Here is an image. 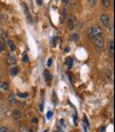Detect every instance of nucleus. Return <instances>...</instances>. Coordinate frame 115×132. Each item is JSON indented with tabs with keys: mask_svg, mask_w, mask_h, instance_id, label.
<instances>
[{
	"mask_svg": "<svg viewBox=\"0 0 115 132\" xmlns=\"http://www.w3.org/2000/svg\"><path fill=\"white\" fill-rule=\"evenodd\" d=\"M88 34H89V37L91 39H94L95 37H97L98 35H101L102 34V31H101V28L97 25H95V26H92L90 29H89V31H88Z\"/></svg>",
	"mask_w": 115,
	"mask_h": 132,
	"instance_id": "obj_1",
	"label": "nucleus"
},
{
	"mask_svg": "<svg viewBox=\"0 0 115 132\" xmlns=\"http://www.w3.org/2000/svg\"><path fill=\"white\" fill-rule=\"evenodd\" d=\"M93 42H94V46L97 50L102 49V47H104V36H102V34L98 35L97 37H95L93 39Z\"/></svg>",
	"mask_w": 115,
	"mask_h": 132,
	"instance_id": "obj_2",
	"label": "nucleus"
},
{
	"mask_svg": "<svg viewBox=\"0 0 115 132\" xmlns=\"http://www.w3.org/2000/svg\"><path fill=\"white\" fill-rule=\"evenodd\" d=\"M22 7H23V11H25V14H26V17H27L28 21L32 25V23H33V17H32V14H31V12H30L29 8H28V5L26 3H23Z\"/></svg>",
	"mask_w": 115,
	"mask_h": 132,
	"instance_id": "obj_3",
	"label": "nucleus"
},
{
	"mask_svg": "<svg viewBox=\"0 0 115 132\" xmlns=\"http://www.w3.org/2000/svg\"><path fill=\"white\" fill-rule=\"evenodd\" d=\"M100 21L102 23V26L104 27H109V25H110V17H109L108 14H101L100 15Z\"/></svg>",
	"mask_w": 115,
	"mask_h": 132,
	"instance_id": "obj_4",
	"label": "nucleus"
},
{
	"mask_svg": "<svg viewBox=\"0 0 115 132\" xmlns=\"http://www.w3.org/2000/svg\"><path fill=\"white\" fill-rule=\"evenodd\" d=\"M104 75H105V79H106V81L108 82V83H110V82H112V72L110 71V70H105V72H104Z\"/></svg>",
	"mask_w": 115,
	"mask_h": 132,
	"instance_id": "obj_5",
	"label": "nucleus"
},
{
	"mask_svg": "<svg viewBox=\"0 0 115 132\" xmlns=\"http://www.w3.org/2000/svg\"><path fill=\"white\" fill-rule=\"evenodd\" d=\"M75 23H76L75 17L74 16H71L69 19H68V29L69 30H73L74 27H75Z\"/></svg>",
	"mask_w": 115,
	"mask_h": 132,
	"instance_id": "obj_6",
	"label": "nucleus"
},
{
	"mask_svg": "<svg viewBox=\"0 0 115 132\" xmlns=\"http://www.w3.org/2000/svg\"><path fill=\"white\" fill-rule=\"evenodd\" d=\"M12 116H13L15 119H20V118L22 117V113H21L19 110L15 109L13 112H12Z\"/></svg>",
	"mask_w": 115,
	"mask_h": 132,
	"instance_id": "obj_7",
	"label": "nucleus"
},
{
	"mask_svg": "<svg viewBox=\"0 0 115 132\" xmlns=\"http://www.w3.org/2000/svg\"><path fill=\"white\" fill-rule=\"evenodd\" d=\"M9 83L5 82V81H0V91L4 92V91H8L9 90Z\"/></svg>",
	"mask_w": 115,
	"mask_h": 132,
	"instance_id": "obj_8",
	"label": "nucleus"
},
{
	"mask_svg": "<svg viewBox=\"0 0 115 132\" xmlns=\"http://www.w3.org/2000/svg\"><path fill=\"white\" fill-rule=\"evenodd\" d=\"M108 49H109V54H110V56L112 57V56H113V52H114V41H113V40L109 41Z\"/></svg>",
	"mask_w": 115,
	"mask_h": 132,
	"instance_id": "obj_9",
	"label": "nucleus"
},
{
	"mask_svg": "<svg viewBox=\"0 0 115 132\" xmlns=\"http://www.w3.org/2000/svg\"><path fill=\"white\" fill-rule=\"evenodd\" d=\"M16 62V57L14 55H9L8 56V63L10 65H14Z\"/></svg>",
	"mask_w": 115,
	"mask_h": 132,
	"instance_id": "obj_10",
	"label": "nucleus"
},
{
	"mask_svg": "<svg viewBox=\"0 0 115 132\" xmlns=\"http://www.w3.org/2000/svg\"><path fill=\"white\" fill-rule=\"evenodd\" d=\"M43 75H44V78H45L47 81H51L52 80V75H51V73L48 70L44 71V74Z\"/></svg>",
	"mask_w": 115,
	"mask_h": 132,
	"instance_id": "obj_11",
	"label": "nucleus"
},
{
	"mask_svg": "<svg viewBox=\"0 0 115 132\" xmlns=\"http://www.w3.org/2000/svg\"><path fill=\"white\" fill-rule=\"evenodd\" d=\"M65 64H66V67H68V69H71L72 67H73V59H72L71 57L68 58L65 61Z\"/></svg>",
	"mask_w": 115,
	"mask_h": 132,
	"instance_id": "obj_12",
	"label": "nucleus"
},
{
	"mask_svg": "<svg viewBox=\"0 0 115 132\" xmlns=\"http://www.w3.org/2000/svg\"><path fill=\"white\" fill-rule=\"evenodd\" d=\"M9 101H10V103L11 104H16V98H15V94H13V93H12V94H10L9 95Z\"/></svg>",
	"mask_w": 115,
	"mask_h": 132,
	"instance_id": "obj_13",
	"label": "nucleus"
},
{
	"mask_svg": "<svg viewBox=\"0 0 115 132\" xmlns=\"http://www.w3.org/2000/svg\"><path fill=\"white\" fill-rule=\"evenodd\" d=\"M65 18H66V10L63 9L62 10V13H61V18H60V22L63 23L64 20H65Z\"/></svg>",
	"mask_w": 115,
	"mask_h": 132,
	"instance_id": "obj_14",
	"label": "nucleus"
},
{
	"mask_svg": "<svg viewBox=\"0 0 115 132\" xmlns=\"http://www.w3.org/2000/svg\"><path fill=\"white\" fill-rule=\"evenodd\" d=\"M8 45H9V47H10V49H11V51H15L16 50V47H15V43L13 42L12 40H10V39H8Z\"/></svg>",
	"mask_w": 115,
	"mask_h": 132,
	"instance_id": "obj_15",
	"label": "nucleus"
},
{
	"mask_svg": "<svg viewBox=\"0 0 115 132\" xmlns=\"http://www.w3.org/2000/svg\"><path fill=\"white\" fill-rule=\"evenodd\" d=\"M10 74H11L12 76H15V75H17V74H18V69H17L16 67L12 68V69L10 70Z\"/></svg>",
	"mask_w": 115,
	"mask_h": 132,
	"instance_id": "obj_16",
	"label": "nucleus"
},
{
	"mask_svg": "<svg viewBox=\"0 0 115 132\" xmlns=\"http://www.w3.org/2000/svg\"><path fill=\"white\" fill-rule=\"evenodd\" d=\"M111 1H112V0H102V4H104L105 8H110Z\"/></svg>",
	"mask_w": 115,
	"mask_h": 132,
	"instance_id": "obj_17",
	"label": "nucleus"
},
{
	"mask_svg": "<svg viewBox=\"0 0 115 132\" xmlns=\"http://www.w3.org/2000/svg\"><path fill=\"white\" fill-rule=\"evenodd\" d=\"M78 39H79V35L78 34H72L71 35V40H73V41H78Z\"/></svg>",
	"mask_w": 115,
	"mask_h": 132,
	"instance_id": "obj_18",
	"label": "nucleus"
},
{
	"mask_svg": "<svg viewBox=\"0 0 115 132\" xmlns=\"http://www.w3.org/2000/svg\"><path fill=\"white\" fill-rule=\"evenodd\" d=\"M4 50H5V46L3 43V41L0 40V52H3Z\"/></svg>",
	"mask_w": 115,
	"mask_h": 132,
	"instance_id": "obj_19",
	"label": "nucleus"
},
{
	"mask_svg": "<svg viewBox=\"0 0 115 132\" xmlns=\"http://www.w3.org/2000/svg\"><path fill=\"white\" fill-rule=\"evenodd\" d=\"M0 132H9V128H7L5 126H2V127H0Z\"/></svg>",
	"mask_w": 115,
	"mask_h": 132,
	"instance_id": "obj_20",
	"label": "nucleus"
},
{
	"mask_svg": "<svg viewBox=\"0 0 115 132\" xmlns=\"http://www.w3.org/2000/svg\"><path fill=\"white\" fill-rule=\"evenodd\" d=\"M17 96H19V97H21V98H25V97L28 96V93H18Z\"/></svg>",
	"mask_w": 115,
	"mask_h": 132,
	"instance_id": "obj_21",
	"label": "nucleus"
},
{
	"mask_svg": "<svg viewBox=\"0 0 115 132\" xmlns=\"http://www.w3.org/2000/svg\"><path fill=\"white\" fill-rule=\"evenodd\" d=\"M56 40H57L56 37H53V38H52V40H51V45H52L53 47H55V45H56Z\"/></svg>",
	"mask_w": 115,
	"mask_h": 132,
	"instance_id": "obj_22",
	"label": "nucleus"
},
{
	"mask_svg": "<svg viewBox=\"0 0 115 132\" xmlns=\"http://www.w3.org/2000/svg\"><path fill=\"white\" fill-rule=\"evenodd\" d=\"M52 116H53V112H52V111H49V112L47 113V118H48V119H51Z\"/></svg>",
	"mask_w": 115,
	"mask_h": 132,
	"instance_id": "obj_23",
	"label": "nucleus"
},
{
	"mask_svg": "<svg viewBox=\"0 0 115 132\" xmlns=\"http://www.w3.org/2000/svg\"><path fill=\"white\" fill-rule=\"evenodd\" d=\"M22 61H23V62H28V61H29V58H28V55H26V54H25V55L22 56Z\"/></svg>",
	"mask_w": 115,
	"mask_h": 132,
	"instance_id": "obj_24",
	"label": "nucleus"
},
{
	"mask_svg": "<svg viewBox=\"0 0 115 132\" xmlns=\"http://www.w3.org/2000/svg\"><path fill=\"white\" fill-rule=\"evenodd\" d=\"M20 132H32L30 129H28V128H25V127H22L21 129H20Z\"/></svg>",
	"mask_w": 115,
	"mask_h": 132,
	"instance_id": "obj_25",
	"label": "nucleus"
},
{
	"mask_svg": "<svg viewBox=\"0 0 115 132\" xmlns=\"http://www.w3.org/2000/svg\"><path fill=\"white\" fill-rule=\"evenodd\" d=\"M88 1H89L90 5H92V7H93V5L96 4V1H97V0H88Z\"/></svg>",
	"mask_w": 115,
	"mask_h": 132,
	"instance_id": "obj_26",
	"label": "nucleus"
},
{
	"mask_svg": "<svg viewBox=\"0 0 115 132\" xmlns=\"http://www.w3.org/2000/svg\"><path fill=\"white\" fill-rule=\"evenodd\" d=\"M52 62H53V60L50 58V59H48V67H51L52 65Z\"/></svg>",
	"mask_w": 115,
	"mask_h": 132,
	"instance_id": "obj_27",
	"label": "nucleus"
},
{
	"mask_svg": "<svg viewBox=\"0 0 115 132\" xmlns=\"http://www.w3.org/2000/svg\"><path fill=\"white\" fill-rule=\"evenodd\" d=\"M109 30L113 33V23H110V26H109Z\"/></svg>",
	"mask_w": 115,
	"mask_h": 132,
	"instance_id": "obj_28",
	"label": "nucleus"
},
{
	"mask_svg": "<svg viewBox=\"0 0 115 132\" xmlns=\"http://www.w3.org/2000/svg\"><path fill=\"white\" fill-rule=\"evenodd\" d=\"M83 122H86L87 126H89V123H88V119H87V116H84V117H83Z\"/></svg>",
	"mask_w": 115,
	"mask_h": 132,
	"instance_id": "obj_29",
	"label": "nucleus"
},
{
	"mask_svg": "<svg viewBox=\"0 0 115 132\" xmlns=\"http://www.w3.org/2000/svg\"><path fill=\"white\" fill-rule=\"evenodd\" d=\"M33 124H36V123H37V118H32V121H31Z\"/></svg>",
	"mask_w": 115,
	"mask_h": 132,
	"instance_id": "obj_30",
	"label": "nucleus"
},
{
	"mask_svg": "<svg viewBox=\"0 0 115 132\" xmlns=\"http://www.w3.org/2000/svg\"><path fill=\"white\" fill-rule=\"evenodd\" d=\"M105 130H106V128H105V127H102V128H100V129H99V131H98V132H105Z\"/></svg>",
	"mask_w": 115,
	"mask_h": 132,
	"instance_id": "obj_31",
	"label": "nucleus"
},
{
	"mask_svg": "<svg viewBox=\"0 0 115 132\" xmlns=\"http://www.w3.org/2000/svg\"><path fill=\"white\" fill-rule=\"evenodd\" d=\"M65 52H70V48H69V47L65 48Z\"/></svg>",
	"mask_w": 115,
	"mask_h": 132,
	"instance_id": "obj_32",
	"label": "nucleus"
},
{
	"mask_svg": "<svg viewBox=\"0 0 115 132\" xmlns=\"http://www.w3.org/2000/svg\"><path fill=\"white\" fill-rule=\"evenodd\" d=\"M62 2H63L64 4H66V3H68V2H69V0H62Z\"/></svg>",
	"mask_w": 115,
	"mask_h": 132,
	"instance_id": "obj_33",
	"label": "nucleus"
},
{
	"mask_svg": "<svg viewBox=\"0 0 115 132\" xmlns=\"http://www.w3.org/2000/svg\"><path fill=\"white\" fill-rule=\"evenodd\" d=\"M42 110H43V106L40 105V111H42Z\"/></svg>",
	"mask_w": 115,
	"mask_h": 132,
	"instance_id": "obj_34",
	"label": "nucleus"
},
{
	"mask_svg": "<svg viewBox=\"0 0 115 132\" xmlns=\"http://www.w3.org/2000/svg\"><path fill=\"white\" fill-rule=\"evenodd\" d=\"M1 22H2V19H1V15H0V26H1Z\"/></svg>",
	"mask_w": 115,
	"mask_h": 132,
	"instance_id": "obj_35",
	"label": "nucleus"
},
{
	"mask_svg": "<svg viewBox=\"0 0 115 132\" xmlns=\"http://www.w3.org/2000/svg\"><path fill=\"white\" fill-rule=\"evenodd\" d=\"M44 132H47V131H44Z\"/></svg>",
	"mask_w": 115,
	"mask_h": 132,
	"instance_id": "obj_36",
	"label": "nucleus"
}]
</instances>
